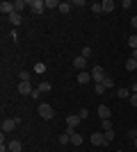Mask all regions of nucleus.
I'll return each instance as SVG.
<instances>
[{
	"instance_id": "f257e3e1",
	"label": "nucleus",
	"mask_w": 137,
	"mask_h": 152,
	"mask_svg": "<svg viewBox=\"0 0 137 152\" xmlns=\"http://www.w3.org/2000/svg\"><path fill=\"white\" fill-rule=\"evenodd\" d=\"M19 125H21V118H5V121H2V134L14 132Z\"/></svg>"
},
{
	"instance_id": "f03ea898",
	"label": "nucleus",
	"mask_w": 137,
	"mask_h": 152,
	"mask_svg": "<svg viewBox=\"0 0 137 152\" xmlns=\"http://www.w3.org/2000/svg\"><path fill=\"white\" fill-rule=\"evenodd\" d=\"M105 70L101 68V66H94V68H91V80H94V82L96 84H103V80H105Z\"/></svg>"
},
{
	"instance_id": "7ed1b4c3",
	"label": "nucleus",
	"mask_w": 137,
	"mask_h": 152,
	"mask_svg": "<svg viewBox=\"0 0 137 152\" xmlns=\"http://www.w3.org/2000/svg\"><path fill=\"white\" fill-rule=\"evenodd\" d=\"M53 114H55V111H53L50 104H46V102H41V104H39V116L44 118V121H50Z\"/></svg>"
},
{
	"instance_id": "20e7f679",
	"label": "nucleus",
	"mask_w": 137,
	"mask_h": 152,
	"mask_svg": "<svg viewBox=\"0 0 137 152\" xmlns=\"http://www.w3.org/2000/svg\"><path fill=\"white\" fill-rule=\"evenodd\" d=\"M0 12L5 14V16H12V14L16 12V9H14V2H7V0H2V2H0Z\"/></svg>"
},
{
	"instance_id": "39448f33",
	"label": "nucleus",
	"mask_w": 137,
	"mask_h": 152,
	"mask_svg": "<svg viewBox=\"0 0 137 152\" xmlns=\"http://www.w3.org/2000/svg\"><path fill=\"white\" fill-rule=\"evenodd\" d=\"M30 7H32L34 14H41L46 9V0H30Z\"/></svg>"
},
{
	"instance_id": "423d86ee",
	"label": "nucleus",
	"mask_w": 137,
	"mask_h": 152,
	"mask_svg": "<svg viewBox=\"0 0 137 152\" xmlns=\"http://www.w3.org/2000/svg\"><path fill=\"white\" fill-rule=\"evenodd\" d=\"M32 84H30V82H19V93L21 95H32Z\"/></svg>"
},
{
	"instance_id": "0eeeda50",
	"label": "nucleus",
	"mask_w": 137,
	"mask_h": 152,
	"mask_svg": "<svg viewBox=\"0 0 137 152\" xmlns=\"http://www.w3.org/2000/svg\"><path fill=\"white\" fill-rule=\"evenodd\" d=\"M89 141L94 143V145H107V143H105V136H103L101 132H94V134L89 136Z\"/></svg>"
},
{
	"instance_id": "6e6552de",
	"label": "nucleus",
	"mask_w": 137,
	"mask_h": 152,
	"mask_svg": "<svg viewBox=\"0 0 137 152\" xmlns=\"http://www.w3.org/2000/svg\"><path fill=\"white\" fill-rule=\"evenodd\" d=\"M73 68H76V70H80V73H82V70L87 68V59L82 57V55H80V57H76V59H73Z\"/></svg>"
},
{
	"instance_id": "1a4fd4ad",
	"label": "nucleus",
	"mask_w": 137,
	"mask_h": 152,
	"mask_svg": "<svg viewBox=\"0 0 137 152\" xmlns=\"http://www.w3.org/2000/svg\"><path fill=\"white\" fill-rule=\"evenodd\" d=\"M98 116H101V121H110V116H112L110 107H107V104H101V107H98Z\"/></svg>"
},
{
	"instance_id": "9d476101",
	"label": "nucleus",
	"mask_w": 137,
	"mask_h": 152,
	"mask_svg": "<svg viewBox=\"0 0 137 152\" xmlns=\"http://www.w3.org/2000/svg\"><path fill=\"white\" fill-rule=\"evenodd\" d=\"M25 7H30V0H16V2H14V9H16L19 14H23Z\"/></svg>"
},
{
	"instance_id": "9b49d317",
	"label": "nucleus",
	"mask_w": 137,
	"mask_h": 152,
	"mask_svg": "<svg viewBox=\"0 0 137 152\" xmlns=\"http://www.w3.org/2000/svg\"><path fill=\"white\" fill-rule=\"evenodd\" d=\"M80 123V116H66V127H71V129H76Z\"/></svg>"
},
{
	"instance_id": "f8f14e48",
	"label": "nucleus",
	"mask_w": 137,
	"mask_h": 152,
	"mask_svg": "<svg viewBox=\"0 0 137 152\" xmlns=\"http://www.w3.org/2000/svg\"><path fill=\"white\" fill-rule=\"evenodd\" d=\"M7 18H9V23H12V25H21V20H23V14L14 12L12 16H7Z\"/></svg>"
},
{
	"instance_id": "ddd939ff",
	"label": "nucleus",
	"mask_w": 137,
	"mask_h": 152,
	"mask_svg": "<svg viewBox=\"0 0 137 152\" xmlns=\"http://www.w3.org/2000/svg\"><path fill=\"white\" fill-rule=\"evenodd\" d=\"M9 152H21L23 150V143H21V141H9Z\"/></svg>"
},
{
	"instance_id": "4468645a",
	"label": "nucleus",
	"mask_w": 137,
	"mask_h": 152,
	"mask_svg": "<svg viewBox=\"0 0 137 152\" xmlns=\"http://www.w3.org/2000/svg\"><path fill=\"white\" fill-rule=\"evenodd\" d=\"M91 80V73H87V70H82V73H78V84H87Z\"/></svg>"
},
{
	"instance_id": "2eb2a0df",
	"label": "nucleus",
	"mask_w": 137,
	"mask_h": 152,
	"mask_svg": "<svg viewBox=\"0 0 137 152\" xmlns=\"http://www.w3.org/2000/svg\"><path fill=\"white\" fill-rule=\"evenodd\" d=\"M103 12H114V0H103Z\"/></svg>"
},
{
	"instance_id": "dca6fc26",
	"label": "nucleus",
	"mask_w": 137,
	"mask_h": 152,
	"mask_svg": "<svg viewBox=\"0 0 137 152\" xmlns=\"http://www.w3.org/2000/svg\"><path fill=\"white\" fill-rule=\"evenodd\" d=\"M66 143H71V134H69V132L59 134V145H66Z\"/></svg>"
},
{
	"instance_id": "f3484780",
	"label": "nucleus",
	"mask_w": 137,
	"mask_h": 152,
	"mask_svg": "<svg viewBox=\"0 0 137 152\" xmlns=\"http://www.w3.org/2000/svg\"><path fill=\"white\" fill-rule=\"evenodd\" d=\"M117 98H130V89H126V86H121V89L117 91Z\"/></svg>"
},
{
	"instance_id": "a211bd4d",
	"label": "nucleus",
	"mask_w": 137,
	"mask_h": 152,
	"mask_svg": "<svg viewBox=\"0 0 137 152\" xmlns=\"http://www.w3.org/2000/svg\"><path fill=\"white\" fill-rule=\"evenodd\" d=\"M126 70H130V73H133V70H137V61H135V59H128V61H126Z\"/></svg>"
},
{
	"instance_id": "6ab92c4d",
	"label": "nucleus",
	"mask_w": 137,
	"mask_h": 152,
	"mask_svg": "<svg viewBox=\"0 0 137 152\" xmlns=\"http://www.w3.org/2000/svg\"><path fill=\"white\" fill-rule=\"evenodd\" d=\"M71 2H59V12H62V14H69V12H71Z\"/></svg>"
},
{
	"instance_id": "aec40b11",
	"label": "nucleus",
	"mask_w": 137,
	"mask_h": 152,
	"mask_svg": "<svg viewBox=\"0 0 137 152\" xmlns=\"http://www.w3.org/2000/svg\"><path fill=\"white\" fill-rule=\"evenodd\" d=\"M91 12L96 14V16H98V14H103V5H101V2H94V5H91Z\"/></svg>"
},
{
	"instance_id": "412c9836",
	"label": "nucleus",
	"mask_w": 137,
	"mask_h": 152,
	"mask_svg": "<svg viewBox=\"0 0 137 152\" xmlns=\"http://www.w3.org/2000/svg\"><path fill=\"white\" fill-rule=\"evenodd\" d=\"M71 143H73V145H80V143H82V136H80L78 132H76V134H71Z\"/></svg>"
},
{
	"instance_id": "4be33fe9",
	"label": "nucleus",
	"mask_w": 137,
	"mask_h": 152,
	"mask_svg": "<svg viewBox=\"0 0 137 152\" xmlns=\"http://www.w3.org/2000/svg\"><path fill=\"white\" fill-rule=\"evenodd\" d=\"M103 136H105V143L114 141V129H107V132H103Z\"/></svg>"
},
{
	"instance_id": "5701e85b",
	"label": "nucleus",
	"mask_w": 137,
	"mask_h": 152,
	"mask_svg": "<svg viewBox=\"0 0 137 152\" xmlns=\"http://www.w3.org/2000/svg\"><path fill=\"white\" fill-rule=\"evenodd\" d=\"M50 89H53V86H50V82H41V84H39V91H41V93H48Z\"/></svg>"
},
{
	"instance_id": "b1692460",
	"label": "nucleus",
	"mask_w": 137,
	"mask_h": 152,
	"mask_svg": "<svg viewBox=\"0 0 137 152\" xmlns=\"http://www.w3.org/2000/svg\"><path fill=\"white\" fill-rule=\"evenodd\" d=\"M46 7L48 9H59V2L57 0H46Z\"/></svg>"
},
{
	"instance_id": "393cba45",
	"label": "nucleus",
	"mask_w": 137,
	"mask_h": 152,
	"mask_svg": "<svg viewBox=\"0 0 137 152\" xmlns=\"http://www.w3.org/2000/svg\"><path fill=\"white\" fill-rule=\"evenodd\" d=\"M34 73H39V75H41V73H46V64H34Z\"/></svg>"
},
{
	"instance_id": "a878e982",
	"label": "nucleus",
	"mask_w": 137,
	"mask_h": 152,
	"mask_svg": "<svg viewBox=\"0 0 137 152\" xmlns=\"http://www.w3.org/2000/svg\"><path fill=\"white\" fill-rule=\"evenodd\" d=\"M91 55H94V50H91L89 45H87V48H82V57H85V59H91Z\"/></svg>"
},
{
	"instance_id": "bb28decb",
	"label": "nucleus",
	"mask_w": 137,
	"mask_h": 152,
	"mask_svg": "<svg viewBox=\"0 0 137 152\" xmlns=\"http://www.w3.org/2000/svg\"><path fill=\"white\" fill-rule=\"evenodd\" d=\"M128 45H130L133 50H137V34H133V37L128 39Z\"/></svg>"
},
{
	"instance_id": "cd10ccee",
	"label": "nucleus",
	"mask_w": 137,
	"mask_h": 152,
	"mask_svg": "<svg viewBox=\"0 0 137 152\" xmlns=\"http://www.w3.org/2000/svg\"><path fill=\"white\" fill-rule=\"evenodd\" d=\"M112 84H114L112 77H105V80H103V86H105V89H112Z\"/></svg>"
},
{
	"instance_id": "c85d7f7f",
	"label": "nucleus",
	"mask_w": 137,
	"mask_h": 152,
	"mask_svg": "<svg viewBox=\"0 0 137 152\" xmlns=\"http://www.w3.org/2000/svg\"><path fill=\"white\" fill-rule=\"evenodd\" d=\"M19 80H21V82H30V73H25V70H23V73L19 75Z\"/></svg>"
},
{
	"instance_id": "c756f323",
	"label": "nucleus",
	"mask_w": 137,
	"mask_h": 152,
	"mask_svg": "<svg viewBox=\"0 0 137 152\" xmlns=\"http://www.w3.org/2000/svg\"><path fill=\"white\" fill-rule=\"evenodd\" d=\"M80 121H87V118H89V111H87V109H80Z\"/></svg>"
},
{
	"instance_id": "7c9ffc66",
	"label": "nucleus",
	"mask_w": 137,
	"mask_h": 152,
	"mask_svg": "<svg viewBox=\"0 0 137 152\" xmlns=\"http://www.w3.org/2000/svg\"><path fill=\"white\" fill-rule=\"evenodd\" d=\"M101 93H105V86L103 84H96V95H101Z\"/></svg>"
},
{
	"instance_id": "2f4dec72",
	"label": "nucleus",
	"mask_w": 137,
	"mask_h": 152,
	"mask_svg": "<svg viewBox=\"0 0 137 152\" xmlns=\"http://www.w3.org/2000/svg\"><path fill=\"white\" fill-rule=\"evenodd\" d=\"M107 129H112V123L110 121H103V132H107Z\"/></svg>"
},
{
	"instance_id": "473e14b6",
	"label": "nucleus",
	"mask_w": 137,
	"mask_h": 152,
	"mask_svg": "<svg viewBox=\"0 0 137 152\" xmlns=\"http://www.w3.org/2000/svg\"><path fill=\"white\" fill-rule=\"evenodd\" d=\"M130 104H133V107H137V93H130Z\"/></svg>"
},
{
	"instance_id": "72a5a7b5",
	"label": "nucleus",
	"mask_w": 137,
	"mask_h": 152,
	"mask_svg": "<svg viewBox=\"0 0 137 152\" xmlns=\"http://www.w3.org/2000/svg\"><path fill=\"white\" fill-rule=\"evenodd\" d=\"M121 7H124V9H128V7H133V2H130V0H124V2H121Z\"/></svg>"
},
{
	"instance_id": "f704fd0d",
	"label": "nucleus",
	"mask_w": 137,
	"mask_h": 152,
	"mask_svg": "<svg viewBox=\"0 0 137 152\" xmlns=\"http://www.w3.org/2000/svg\"><path fill=\"white\" fill-rule=\"evenodd\" d=\"M128 136H130V141H133V139H135V136H137V129H135V127H133L130 132H128Z\"/></svg>"
},
{
	"instance_id": "c9c22d12",
	"label": "nucleus",
	"mask_w": 137,
	"mask_h": 152,
	"mask_svg": "<svg viewBox=\"0 0 137 152\" xmlns=\"http://www.w3.org/2000/svg\"><path fill=\"white\" fill-rule=\"evenodd\" d=\"M130 25H133V27H135V30H137V16H133V20H130Z\"/></svg>"
},
{
	"instance_id": "e433bc0d",
	"label": "nucleus",
	"mask_w": 137,
	"mask_h": 152,
	"mask_svg": "<svg viewBox=\"0 0 137 152\" xmlns=\"http://www.w3.org/2000/svg\"><path fill=\"white\" fill-rule=\"evenodd\" d=\"M133 59H135V61H137V50H133Z\"/></svg>"
},
{
	"instance_id": "4c0bfd02",
	"label": "nucleus",
	"mask_w": 137,
	"mask_h": 152,
	"mask_svg": "<svg viewBox=\"0 0 137 152\" xmlns=\"http://www.w3.org/2000/svg\"><path fill=\"white\" fill-rule=\"evenodd\" d=\"M133 145H135V148H137V136H135V139H133Z\"/></svg>"
},
{
	"instance_id": "58836bf2",
	"label": "nucleus",
	"mask_w": 137,
	"mask_h": 152,
	"mask_svg": "<svg viewBox=\"0 0 137 152\" xmlns=\"http://www.w3.org/2000/svg\"><path fill=\"white\" fill-rule=\"evenodd\" d=\"M117 152H121V150H117Z\"/></svg>"
}]
</instances>
